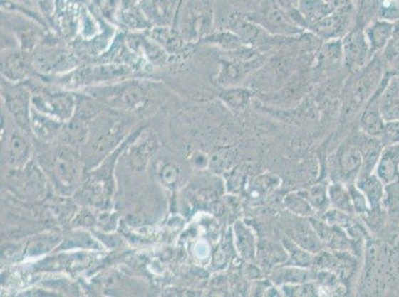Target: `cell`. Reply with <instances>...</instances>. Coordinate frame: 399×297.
Here are the masks:
<instances>
[{
	"mask_svg": "<svg viewBox=\"0 0 399 297\" xmlns=\"http://www.w3.org/2000/svg\"><path fill=\"white\" fill-rule=\"evenodd\" d=\"M98 99L121 109L135 110L145 107L148 99L147 89L141 82L130 80L112 87L90 90Z\"/></svg>",
	"mask_w": 399,
	"mask_h": 297,
	"instance_id": "1",
	"label": "cell"
},
{
	"mask_svg": "<svg viewBox=\"0 0 399 297\" xmlns=\"http://www.w3.org/2000/svg\"><path fill=\"white\" fill-rule=\"evenodd\" d=\"M246 16L269 34L276 36H296L305 31L299 28L286 12L272 0H262L256 9L246 14Z\"/></svg>",
	"mask_w": 399,
	"mask_h": 297,
	"instance_id": "2",
	"label": "cell"
},
{
	"mask_svg": "<svg viewBox=\"0 0 399 297\" xmlns=\"http://www.w3.org/2000/svg\"><path fill=\"white\" fill-rule=\"evenodd\" d=\"M357 24L355 4L335 9L333 14L310 26L308 31L319 37L323 42L342 40Z\"/></svg>",
	"mask_w": 399,
	"mask_h": 297,
	"instance_id": "3",
	"label": "cell"
},
{
	"mask_svg": "<svg viewBox=\"0 0 399 297\" xmlns=\"http://www.w3.org/2000/svg\"><path fill=\"white\" fill-rule=\"evenodd\" d=\"M342 45L343 67L348 74L362 70L375 57L368 47L362 25L356 24L343 38Z\"/></svg>",
	"mask_w": 399,
	"mask_h": 297,
	"instance_id": "4",
	"label": "cell"
},
{
	"mask_svg": "<svg viewBox=\"0 0 399 297\" xmlns=\"http://www.w3.org/2000/svg\"><path fill=\"white\" fill-rule=\"evenodd\" d=\"M51 175L57 190L64 195L74 190L79 178V165L75 153L70 148H62L54 156L51 165Z\"/></svg>",
	"mask_w": 399,
	"mask_h": 297,
	"instance_id": "5",
	"label": "cell"
},
{
	"mask_svg": "<svg viewBox=\"0 0 399 297\" xmlns=\"http://www.w3.org/2000/svg\"><path fill=\"white\" fill-rule=\"evenodd\" d=\"M130 74V69L125 65H98L85 67L73 70L64 77L65 84L72 87H84L95 82H107L115 79H123Z\"/></svg>",
	"mask_w": 399,
	"mask_h": 297,
	"instance_id": "6",
	"label": "cell"
},
{
	"mask_svg": "<svg viewBox=\"0 0 399 297\" xmlns=\"http://www.w3.org/2000/svg\"><path fill=\"white\" fill-rule=\"evenodd\" d=\"M74 56L65 48L47 45L42 46L33 56V65L41 72L57 74L75 67Z\"/></svg>",
	"mask_w": 399,
	"mask_h": 297,
	"instance_id": "7",
	"label": "cell"
},
{
	"mask_svg": "<svg viewBox=\"0 0 399 297\" xmlns=\"http://www.w3.org/2000/svg\"><path fill=\"white\" fill-rule=\"evenodd\" d=\"M363 157L357 146L345 144L341 146L336 153V173L346 185H352L358 180L362 168Z\"/></svg>",
	"mask_w": 399,
	"mask_h": 297,
	"instance_id": "8",
	"label": "cell"
},
{
	"mask_svg": "<svg viewBox=\"0 0 399 297\" xmlns=\"http://www.w3.org/2000/svg\"><path fill=\"white\" fill-rule=\"evenodd\" d=\"M32 102L40 112L47 113L62 120L72 117L74 112V98L66 93H43L33 97Z\"/></svg>",
	"mask_w": 399,
	"mask_h": 297,
	"instance_id": "9",
	"label": "cell"
},
{
	"mask_svg": "<svg viewBox=\"0 0 399 297\" xmlns=\"http://www.w3.org/2000/svg\"><path fill=\"white\" fill-rule=\"evenodd\" d=\"M383 87L380 85L361 112V129L366 134L373 136V137L380 138L383 129H385V121L383 120L380 109V95Z\"/></svg>",
	"mask_w": 399,
	"mask_h": 297,
	"instance_id": "10",
	"label": "cell"
},
{
	"mask_svg": "<svg viewBox=\"0 0 399 297\" xmlns=\"http://www.w3.org/2000/svg\"><path fill=\"white\" fill-rule=\"evenodd\" d=\"M375 173L385 185L399 181V143L383 147Z\"/></svg>",
	"mask_w": 399,
	"mask_h": 297,
	"instance_id": "11",
	"label": "cell"
},
{
	"mask_svg": "<svg viewBox=\"0 0 399 297\" xmlns=\"http://www.w3.org/2000/svg\"><path fill=\"white\" fill-rule=\"evenodd\" d=\"M75 1L73 0H56V10L54 18L56 19L57 28L66 38L74 37L77 33V12Z\"/></svg>",
	"mask_w": 399,
	"mask_h": 297,
	"instance_id": "12",
	"label": "cell"
},
{
	"mask_svg": "<svg viewBox=\"0 0 399 297\" xmlns=\"http://www.w3.org/2000/svg\"><path fill=\"white\" fill-rule=\"evenodd\" d=\"M380 109L383 120H399V77H393L380 95Z\"/></svg>",
	"mask_w": 399,
	"mask_h": 297,
	"instance_id": "13",
	"label": "cell"
},
{
	"mask_svg": "<svg viewBox=\"0 0 399 297\" xmlns=\"http://www.w3.org/2000/svg\"><path fill=\"white\" fill-rule=\"evenodd\" d=\"M296 9L306 23L307 30L335 10L327 0H298Z\"/></svg>",
	"mask_w": 399,
	"mask_h": 297,
	"instance_id": "14",
	"label": "cell"
},
{
	"mask_svg": "<svg viewBox=\"0 0 399 297\" xmlns=\"http://www.w3.org/2000/svg\"><path fill=\"white\" fill-rule=\"evenodd\" d=\"M390 32V24L380 18L371 20L363 27L366 39L373 56L385 48Z\"/></svg>",
	"mask_w": 399,
	"mask_h": 297,
	"instance_id": "15",
	"label": "cell"
},
{
	"mask_svg": "<svg viewBox=\"0 0 399 297\" xmlns=\"http://www.w3.org/2000/svg\"><path fill=\"white\" fill-rule=\"evenodd\" d=\"M234 240L239 255L247 261H254L257 254L256 238L246 223L237 221L234 226Z\"/></svg>",
	"mask_w": 399,
	"mask_h": 297,
	"instance_id": "16",
	"label": "cell"
},
{
	"mask_svg": "<svg viewBox=\"0 0 399 297\" xmlns=\"http://www.w3.org/2000/svg\"><path fill=\"white\" fill-rule=\"evenodd\" d=\"M314 278L315 274L310 269L286 265L274 269L271 274V279L277 286L308 283Z\"/></svg>",
	"mask_w": 399,
	"mask_h": 297,
	"instance_id": "17",
	"label": "cell"
},
{
	"mask_svg": "<svg viewBox=\"0 0 399 297\" xmlns=\"http://www.w3.org/2000/svg\"><path fill=\"white\" fill-rule=\"evenodd\" d=\"M1 56V70L9 80H20L28 74L29 65L24 55L10 49L4 50Z\"/></svg>",
	"mask_w": 399,
	"mask_h": 297,
	"instance_id": "18",
	"label": "cell"
},
{
	"mask_svg": "<svg viewBox=\"0 0 399 297\" xmlns=\"http://www.w3.org/2000/svg\"><path fill=\"white\" fill-rule=\"evenodd\" d=\"M355 183L367 198L371 210H376L380 207L383 195H385V185L380 178L376 177L375 173L366 178H358Z\"/></svg>",
	"mask_w": 399,
	"mask_h": 297,
	"instance_id": "19",
	"label": "cell"
},
{
	"mask_svg": "<svg viewBox=\"0 0 399 297\" xmlns=\"http://www.w3.org/2000/svg\"><path fill=\"white\" fill-rule=\"evenodd\" d=\"M202 42L219 52L234 51L246 45L234 33L224 29H218L209 33L202 39Z\"/></svg>",
	"mask_w": 399,
	"mask_h": 297,
	"instance_id": "20",
	"label": "cell"
},
{
	"mask_svg": "<svg viewBox=\"0 0 399 297\" xmlns=\"http://www.w3.org/2000/svg\"><path fill=\"white\" fill-rule=\"evenodd\" d=\"M252 92L249 87H224L219 94L224 104L231 108L232 112H242L251 104Z\"/></svg>",
	"mask_w": 399,
	"mask_h": 297,
	"instance_id": "21",
	"label": "cell"
},
{
	"mask_svg": "<svg viewBox=\"0 0 399 297\" xmlns=\"http://www.w3.org/2000/svg\"><path fill=\"white\" fill-rule=\"evenodd\" d=\"M291 239L297 245L311 253L320 251L322 248V241L318 237L310 221H306L304 224H296L293 227Z\"/></svg>",
	"mask_w": 399,
	"mask_h": 297,
	"instance_id": "22",
	"label": "cell"
},
{
	"mask_svg": "<svg viewBox=\"0 0 399 297\" xmlns=\"http://www.w3.org/2000/svg\"><path fill=\"white\" fill-rule=\"evenodd\" d=\"M31 153L28 141L24 136L15 132L10 139L7 150V162L14 168H21L26 163Z\"/></svg>",
	"mask_w": 399,
	"mask_h": 297,
	"instance_id": "23",
	"label": "cell"
},
{
	"mask_svg": "<svg viewBox=\"0 0 399 297\" xmlns=\"http://www.w3.org/2000/svg\"><path fill=\"white\" fill-rule=\"evenodd\" d=\"M329 193L330 205L337 211L346 214L355 213L353 209L352 196L348 185L342 181H334L328 186Z\"/></svg>",
	"mask_w": 399,
	"mask_h": 297,
	"instance_id": "24",
	"label": "cell"
},
{
	"mask_svg": "<svg viewBox=\"0 0 399 297\" xmlns=\"http://www.w3.org/2000/svg\"><path fill=\"white\" fill-rule=\"evenodd\" d=\"M284 205L288 210L298 217H314L316 210L307 200L304 190L292 191L284 198Z\"/></svg>",
	"mask_w": 399,
	"mask_h": 297,
	"instance_id": "25",
	"label": "cell"
},
{
	"mask_svg": "<svg viewBox=\"0 0 399 297\" xmlns=\"http://www.w3.org/2000/svg\"><path fill=\"white\" fill-rule=\"evenodd\" d=\"M284 247L288 254V259L284 265L309 269L314 264V256L311 252L305 250L294 241L285 240Z\"/></svg>",
	"mask_w": 399,
	"mask_h": 297,
	"instance_id": "26",
	"label": "cell"
},
{
	"mask_svg": "<svg viewBox=\"0 0 399 297\" xmlns=\"http://www.w3.org/2000/svg\"><path fill=\"white\" fill-rule=\"evenodd\" d=\"M141 9L144 15L157 23H164L169 15V4L166 0H142Z\"/></svg>",
	"mask_w": 399,
	"mask_h": 297,
	"instance_id": "27",
	"label": "cell"
},
{
	"mask_svg": "<svg viewBox=\"0 0 399 297\" xmlns=\"http://www.w3.org/2000/svg\"><path fill=\"white\" fill-rule=\"evenodd\" d=\"M304 193L316 212H324L331 206L327 185L321 183L313 185L309 190H304Z\"/></svg>",
	"mask_w": 399,
	"mask_h": 297,
	"instance_id": "28",
	"label": "cell"
},
{
	"mask_svg": "<svg viewBox=\"0 0 399 297\" xmlns=\"http://www.w3.org/2000/svg\"><path fill=\"white\" fill-rule=\"evenodd\" d=\"M381 206L385 208L390 217L399 220V181L385 186V195Z\"/></svg>",
	"mask_w": 399,
	"mask_h": 297,
	"instance_id": "29",
	"label": "cell"
},
{
	"mask_svg": "<svg viewBox=\"0 0 399 297\" xmlns=\"http://www.w3.org/2000/svg\"><path fill=\"white\" fill-rule=\"evenodd\" d=\"M154 145L155 144H154L153 141H148V142L136 147L135 150L131 152V166L138 168V170H141V168L145 167L149 157H150L151 153H153Z\"/></svg>",
	"mask_w": 399,
	"mask_h": 297,
	"instance_id": "30",
	"label": "cell"
},
{
	"mask_svg": "<svg viewBox=\"0 0 399 297\" xmlns=\"http://www.w3.org/2000/svg\"><path fill=\"white\" fill-rule=\"evenodd\" d=\"M285 296H317L319 293L317 286L311 281L299 284H285L281 286Z\"/></svg>",
	"mask_w": 399,
	"mask_h": 297,
	"instance_id": "31",
	"label": "cell"
},
{
	"mask_svg": "<svg viewBox=\"0 0 399 297\" xmlns=\"http://www.w3.org/2000/svg\"><path fill=\"white\" fill-rule=\"evenodd\" d=\"M348 190H350L351 196H352V201L355 212L358 214H368L371 210L370 205H368L367 198L363 195L362 191L358 190L356 183L348 185Z\"/></svg>",
	"mask_w": 399,
	"mask_h": 297,
	"instance_id": "32",
	"label": "cell"
},
{
	"mask_svg": "<svg viewBox=\"0 0 399 297\" xmlns=\"http://www.w3.org/2000/svg\"><path fill=\"white\" fill-rule=\"evenodd\" d=\"M159 176L164 185L174 186L177 185L180 178V171L175 163H167L160 168Z\"/></svg>",
	"mask_w": 399,
	"mask_h": 297,
	"instance_id": "33",
	"label": "cell"
},
{
	"mask_svg": "<svg viewBox=\"0 0 399 297\" xmlns=\"http://www.w3.org/2000/svg\"><path fill=\"white\" fill-rule=\"evenodd\" d=\"M81 36L84 38V39H90L95 36L98 32V27L95 25V21L90 17V15L88 14V10H82L81 11Z\"/></svg>",
	"mask_w": 399,
	"mask_h": 297,
	"instance_id": "34",
	"label": "cell"
},
{
	"mask_svg": "<svg viewBox=\"0 0 399 297\" xmlns=\"http://www.w3.org/2000/svg\"><path fill=\"white\" fill-rule=\"evenodd\" d=\"M380 139L383 145L398 144L399 143V120L385 122V129Z\"/></svg>",
	"mask_w": 399,
	"mask_h": 297,
	"instance_id": "35",
	"label": "cell"
},
{
	"mask_svg": "<svg viewBox=\"0 0 399 297\" xmlns=\"http://www.w3.org/2000/svg\"><path fill=\"white\" fill-rule=\"evenodd\" d=\"M38 7L45 18L53 17L56 10V0H36Z\"/></svg>",
	"mask_w": 399,
	"mask_h": 297,
	"instance_id": "36",
	"label": "cell"
},
{
	"mask_svg": "<svg viewBox=\"0 0 399 297\" xmlns=\"http://www.w3.org/2000/svg\"><path fill=\"white\" fill-rule=\"evenodd\" d=\"M14 2H20V4H31L32 0H11Z\"/></svg>",
	"mask_w": 399,
	"mask_h": 297,
	"instance_id": "37",
	"label": "cell"
}]
</instances>
